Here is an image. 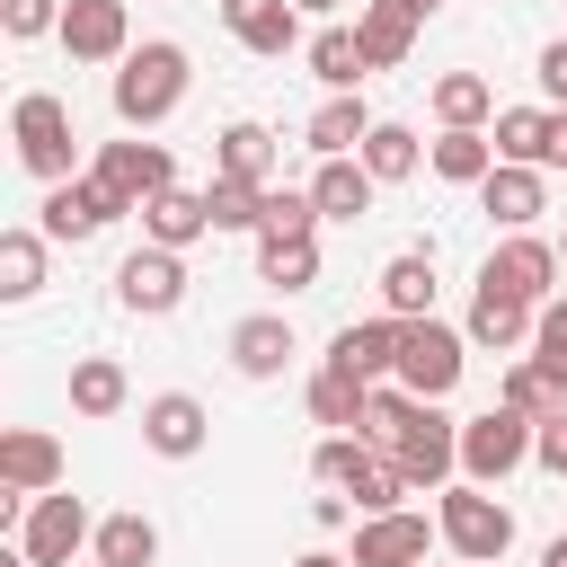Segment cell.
<instances>
[{
	"label": "cell",
	"instance_id": "18",
	"mask_svg": "<svg viewBox=\"0 0 567 567\" xmlns=\"http://www.w3.org/2000/svg\"><path fill=\"white\" fill-rule=\"evenodd\" d=\"M416 27H425V18H416L408 0H363V9H354V44H363L372 71H399V62L416 53Z\"/></svg>",
	"mask_w": 567,
	"mask_h": 567
},
{
	"label": "cell",
	"instance_id": "14",
	"mask_svg": "<svg viewBox=\"0 0 567 567\" xmlns=\"http://www.w3.org/2000/svg\"><path fill=\"white\" fill-rule=\"evenodd\" d=\"M399 328H408V319H390V310H381V319H354V328L328 337V363L381 390V381H399Z\"/></svg>",
	"mask_w": 567,
	"mask_h": 567
},
{
	"label": "cell",
	"instance_id": "41",
	"mask_svg": "<svg viewBox=\"0 0 567 567\" xmlns=\"http://www.w3.org/2000/svg\"><path fill=\"white\" fill-rule=\"evenodd\" d=\"M62 9L71 0H0V27L27 44V35H62Z\"/></svg>",
	"mask_w": 567,
	"mask_h": 567
},
{
	"label": "cell",
	"instance_id": "35",
	"mask_svg": "<svg viewBox=\"0 0 567 567\" xmlns=\"http://www.w3.org/2000/svg\"><path fill=\"white\" fill-rule=\"evenodd\" d=\"M354 159L372 168V186H399V177H416V168H425V142H416L408 124H372Z\"/></svg>",
	"mask_w": 567,
	"mask_h": 567
},
{
	"label": "cell",
	"instance_id": "1",
	"mask_svg": "<svg viewBox=\"0 0 567 567\" xmlns=\"http://www.w3.org/2000/svg\"><path fill=\"white\" fill-rule=\"evenodd\" d=\"M186 44H168V35H151V44H133L124 62H115V124L124 133H151V124H168L177 106H186Z\"/></svg>",
	"mask_w": 567,
	"mask_h": 567
},
{
	"label": "cell",
	"instance_id": "25",
	"mask_svg": "<svg viewBox=\"0 0 567 567\" xmlns=\"http://www.w3.org/2000/svg\"><path fill=\"white\" fill-rule=\"evenodd\" d=\"M372 168L363 159H319V177H310V204H319V221H363L372 213Z\"/></svg>",
	"mask_w": 567,
	"mask_h": 567
},
{
	"label": "cell",
	"instance_id": "17",
	"mask_svg": "<svg viewBox=\"0 0 567 567\" xmlns=\"http://www.w3.org/2000/svg\"><path fill=\"white\" fill-rule=\"evenodd\" d=\"M62 53H71V62H124V53H133L124 0H71V9H62Z\"/></svg>",
	"mask_w": 567,
	"mask_h": 567
},
{
	"label": "cell",
	"instance_id": "46",
	"mask_svg": "<svg viewBox=\"0 0 567 567\" xmlns=\"http://www.w3.org/2000/svg\"><path fill=\"white\" fill-rule=\"evenodd\" d=\"M540 168H567V106H549V159Z\"/></svg>",
	"mask_w": 567,
	"mask_h": 567
},
{
	"label": "cell",
	"instance_id": "32",
	"mask_svg": "<svg viewBox=\"0 0 567 567\" xmlns=\"http://www.w3.org/2000/svg\"><path fill=\"white\" fill-rule=\"evenodd\" d=\"M89 558H97V567H151V558H159V523L124 505V514H106V523H97Z\"/></svg>",
	"mask_w": 567,
	"mask_h": 567
},
{
	"label": "cell",
	"instance_id": "38",
	"mask_svg": "<svg viewBox=\"0 0 567 567\" xmlns=\"http://www.w3.org/2000/svg\"><path fill=\"white\" fill-rule=\"evenodd\" d=\"M257 275L275 292H310L319 284V239H257Z\"/></svg>",
	"mask_w": 567,
	"mask_h": 567
},
{
	"label": "cell",
	"instance_id": "44",
	"mask_svg": "<svg viewBox=\"0 0 567 567\" xmlns=\"http://www.w3.org/2000/svg\"><path fill=\"white\" fill-rule=\"evenodd\" d=\"M532 80H540V97H549V106H567V35H558V44H540V71H532Z\"/></svg>",
	"mask_w": 567,
	"mask_h": 567
},
{
	"label": "cell",
	"instance_id": "3",
	"mask_svg": "<svg viewBox=\"0 0 567 567\" xmlns=\"http://www.w3.org/2000/svg\"><path fill=\"white\" fill-rule=\"evenodd\" d=\"M434 532H443V549H452V558H470V567H496V558L514 549V514H505V496H487V487H470V478H452V487H443Z\"/></svg>",
	"mask_w": 567,
	"mask_h": 567
},
{
	"label": "cell",
	"instance_id": "15",
	"mask_svg": "<svg viewBox=\"0 0 567 567\" xmlns=\"http://www.w3.org/2000/svg\"><path fill=\"white\" fill-rule=\"evenodd\" d=\"M204 434H213V416H204L195 390H159V399H142V443H151L159 461H195Z\"/></svg>",
	"mask_w": 567,
	"mask_h": 567
},
{
	"label": "cell",
	"instance_id": "51",
	"mask_svg": "<svg viewBox=\"0 0 567 567\" xmlns=\"http://www.w3.org/2000/svg\"><path fill=\"white\" fill-rule=\"evenodd\" d=\"M558 266H567V230H558Z\"/></svg>",
	"mask_w": 567,
	"mask_h": 567
},
{
	"label": "cell",
	"instance_id": "29",
	"mask_svg": "<svg viewBox=\"0 0 567 567\" xmlns=\"http://www.w3.org/2000/svg\"><path fill=\"white\" fill-rule=\"evenodd\" d=\"M301 53H310V80H319L328 97H354V80L372 71V62H363V44H354V27H319Z\"/></svg>",
	"mask_w": 567,
	"mask_h": 567
},
{
	"label": "cell",
	"instance_id": "19",
	"mask_svg": "<svg viewBox=\"0 0 567 567\" xmlns=\"http://www.w3.org/2000/svg\"><path fill=\"white\" fill-rule=\"evenodd\" d=\"M221 27H230L248 53H266V62L301 44V9H292V0H221Z\"/></svg>",
	"mask_w": 567,
	"mask_h": 567
},
{
	"label": "cell",
	"instance_id": "2",
	"mask_svg": "<svg viewBox=\"0 0 567 567\" xmlns=\"http://www.w3.org/2000/svg\"><path fill=\"white\" fill-rule=\"evenodd\" d=\"M310 478L319 487H337V496H354L363 514H399L416 487H408V470L390 461V452H372L363 434H328L319 452H310Z\"/></svg>",
	"mask_w": 567,
	"mask_h": 567
},
{
	"label": "cell",
	"instance_id": "16",
	"mask_svg": "<svg viewBox=\"0 0 567 567\" xmlns=\"http://www.w3.org/2000/svg\"><path fill=\"white\" fill-rule=\"evenodd\" d=\"M0 487L27 496V505L53 496V487H62V443H53L44 425H9V434H0Z\"/></svg>",
	"mask_w": 567,
	"mask_h": 567
},
{
	"label": "cell",
	"instance_id": "42",
	"mask_svg": "<svg viewBox=\"0 0 567 567\" xmlns=\"http://www.w3.org/2000/svg\"><path fill=\"white\" fill-rule=\"evenodd\" d=\"M532 363L567 381V301H540V328H532Z\"/></svg>",
	"mask_w": 567,
	"mask_h": 567
},
{
	"label": "cell",
	"instance_id": "7",
	"mask_svg": "<svg viewBox=\"0 0 567 567\" xmlns=\"http://www.w3.org/2000/svg\"><path fill=\"white\" fill-rule=\"evenodd\" d=\"M89 177L115 195V213H142V204H159L177 186V159H168V142H97Z\"/></svg>",
	"mask_w": 567,
	"mask_h": 567
},
{
	"label": "cell",
	"instance_id": "12",
	"mask_svg": "<svg viewBox=\"0 0 567 567\" xmlns=\"http://www.w3.org/2000/svg\"><path fill=\"white\" fill-rule=\"evenodd\" d=\"M425 540H443V532H434L416 505H399V514H363L346 558H354V567H425Z\"/></svg>",
	"mask_w": 567,
	"mask_h": 567
},
{
	"label": "cell",
	"instance_id": "27",
	"mask_svg": "<svg viewBox=\"0 0 567 567\" xmlns=\"http://www.w3.org/2000/svg\"><path fill=\"white\" fill-rule=\"evenodd\" d=\"M230 363H239L248 381H275V372L292 363V328H284L275 310H257V319H239V328H230Z\"/></svg>",
	"mask_w": 567,
	"mask_h": 567
},
{
	"label": "cell",
	"instance_id": "36",
	"mask_svg": "<svg viewBox=\"0 0 567 567\" xmlns=\"http://www.w3.org/2000/svg\"><path fill=\"white\" fill-rule=\"evenodd\" d=\"M44 292V230H0V301H35Z\"/></svg>",
	"mask_w": 567,
	"mask_h": 567
},
{
	"label": "cell",
	"instance_id": "49",
	"mask_svg": "<svg viewBox=\"0 0 567 567\" xmlns=\"http://www.w3.org/2000/svg\"><path fill=\"white\" fill-rule=\"evenodd\" d=\"M540 567H567V540H549V549H540Z\"/></svg>",
	"mask_w": 567,
	"mask_h": 567
},
{
	"label": "cell",
	"instance_id": "50",
	"mask_svg": "<svg viewBox=\"0 0 567 567\" xmlns=\"http://www.w3.org/2000/svg\"><path fill=\"white\" fill-rule=\"evenodd\" d=\"M408 9H416V18H434V9H443V0H408Z\"/></svg>",
	"mask_w": 567,
	"mask_h": 567
},
{
	"label": "cell",
	"instance_id": "34",
	"mask_svg": "<svg viewBox=\"0 0 567 567\" xmlns=\"http://www.w3.org/2000/svg\"><path fill=\"white\" fill-rule=\"evenodd\" d=\"M496 159H514V168H540L549 159V106H496Z\"/></svg>",
	"mask_w": 567,
	"mask_h": 567
},
{
	"label": "cell",
	"instance_id": "45",
	"mask_svg": "<svg viewBox=\"0 0 567 567\" xmlns=\"http://www.w3.org/2000/svg\"><path fill=\"white\" fill-rule=\"evenodd\" d=\"M346 514H354V505H346V496H337V487H328V496H319V505H310V523H319V532H337V523H346Z\"/></svg>",
	"mask_w": 567,
	"mask_h": 567
},
{
	"label": "cell",
	"instance_id": "33",
	"mask_svg": "<svg viewBox=\"0 0 567 567\" xmlns=\"http://www.w3.org/2000/svg\"><path fill=\"white\" fill-rule=\"evenodd\" d=\"M487 115H496L487 71H443V80H434V124H443V133H452V124H478V133H487Z\"/></svg>",
	"mask_w": 567,
	"mask_h": 567
},
{
	"label": "cell",
	"instance_id": "43",
	"mask_svg": "<svg viewBox=\"0 0 567 567\" xmlns=\"http://www.w3.org/2000/svg\"><path fill=\"white\" fill-rule=\"evenodd\" d=\"M532 461H540L549 478H567V416H549V425L532 434Z\"/></svg>",
	"mask_w": 567,
	"mask_h": 567
},
{
	"label": "cell",
	"instance_id": "10",
	"mask_svg": "<svg viewBox=\"0 0 567 567\" xmlns=\"http://www.w3.org/2000/svg\"><path fill=\"white\" fill-rule=\"evenodd\" d=\"M89 540H97V523H89V505H80V496H62V487H53V496H35V505H27V523H18V549H27L35 567H71V549H89Z\"/></svg>",
	"mask_w": 567,
	"mask_h": 567
},
{
	"label": "cell",
	"instance_id": "22",
	"mask_svg": "<svg viewBox=\"0 0 567 567\" xmlns=\"http://www.w3.org/2000/svg\"><path fill=\"white\" fill-rule=\"evenodd\" d=\"M532 328H540V310H532V301H514V292H487V284L470 292V328H461L470 346H496V354H514V346H532Z\"/></svg>",
	"mask_w": 567,
	"mask_h": 567
},
{
	"label": "cell",
	"instance_id": "26",
	"mask_svg": "<svg viewBox=\"0 0 567 567\" xmlns=\"http://www.w3.org/2000/svg\"><path fill=\"white\" fill-rule=\"evenodd\" d=\"M381 310L390 319H434V248H399L381 266Z\"/></svg>",
	"mask_w": 567,
	"mask_h": 567
},
{
	"label": "cell",
	"instance_id": "5",
	"mask_svg": "<svg viewBox=\"0 0 567 567\" xmlns=\"http://www.w3.org/2000/svg\"><path fill=\"white\" fill-rule=\"evenodd\" d=\"M470 372V337L443 319H408L399 328V390L408 399H452V381Z\"/></svg>",
	"mask_w": 567,
	"mask_h": 567
},
{
	"label": "cell",
	"instance_id": "9",
	"mask_svg": "<svg viewBox=\"0 0 567 567\" xmlns=\"http://www.w3.org/2000/svg\"><path fill=\"white\" fill-rule=\"evenodd\" d=\"M478 284L487 292H514V301H549V284H558V239H540V230H505L496 248H487V266H478Z\"/></svg>",
	"mask_w": 567,
	"mask_h": 567
},
{
	"label": "cell",
	"instance_id": "39",
	"mask_svg": "<svg viewBox=\"0 0 567 567\" xmlns=\"http://www.w3.org/2000/svg\"><path fill=\"white\" fill-rule=\"evenodd\" d=\"M204 204H213V230H266V186L213 177V186H204Z\"/></svg>",
	"mask_w": 567,
	"mask_h": 567
},
{
	"label": "cell",
	"instance_id": "47",
	"mask_svg": "<svg viewBox=\"0 0 567 567\" xmlns=\"http://www.w3.org/2000/svg\"><path fill=\"white\" fill-rule=\"evenodd\" d=\"M292 9H301V18H337L346 0H292Z\"/></svg>",
	"mask_w": 567,
	"mask_h": 567
},
{
	"label": "cell",
	"instance_id": "4",
	"mask_svg": "<svg viewBox=\"0 0 567 567\" xmlns=\"http://www.w3.org/2000/svg\"><path fill=\"white\" fill-rule=\"evenodd\" d=\"M9 142H18V168H27V177H44V186L80 177V168H71V106H62L53 89H27V97L9 106Z\"/></svg>",
	"mask_w": 567,
	"mask_h": 567
},
{
	"label": "cell",
	"instance_id": "37",
	"mask_svg": "<svg viewBox=\"0 0 567 567\" xmlns=\"http://www.w3.org/2000/svg\"><path fill=\"white\" fill-rule=\"evenodd\" d=\"M124 399H133V381H124L115 354H80V363H71V408H80V416H115Z\"/></svg>",
	"mask_w": 567,
	"mask_h": 567
},
{
	"label": "cell",
	"instance_id": "6",
	"mask_svg": "<svg viewBox=\"0 0 567 567\" xmlns=\"http://www.w3.org/2000/svg\"><path fill=\"white\" fill-rule=\"evenodd\" d=\"M390 461L408 470V487H452L461 478V416H443V399H416Z\"/></svg>",
	"mask_w": 567,
	"mask_h": 567
},
{
	"label": "cell",
	"instance_id": "20",
	"mask_svg": "<svg viewBox=\"0 0 567 567\" xmlns=\"http://www.w3.org/2000/svg\"><path fill=\"white\" fill-rule=\"evenodd\" d=\"M478 204H487V221H505V230H532V221L549 213V186H540V168H514V159H496V168H487V186H478Z\"/></svg>",
	"mask_w": 567,
	"mask_h": 567
},
{
	"label": "cell",
	"instance_id": "31",
	"mask_svg": "<svg viewBox=\"0 0 567 567\" xmlns=\"http://www.w3.org/2000/svg\"><path fill=\"white\" fill-rule=\"evenodd\" d=\"M496 408H514V416H532V425H549V416H567V381L558 372H540L532 354L496 381Z\"/></svg>",
	"mask_w": 567,
	"mask_h": 567
},
{
	"label": "cell",
	"instance_id": "11",
	"mask_svg": "<svg viewBox=\"0 0 567 567\" xmlns=\"http://www.w3.org/2000/svg\"><path fill=\"white\" fill-rule=\"evenodd\" d=\"M115 301H124V310H142V319H168V310L186 301V257L142 239V248L115 266Z\"/></svg>",
	"mask_w": 567,
	"mask_h": 567
},
{
	"label": "cell",
	"instance_id": "23",
	"mask_svg": "<svg viewBox=\"0 0 567 567\" xmlns=\"http://www.w3.org/2000/svg\"><path fill=\"white\" fill-rule=\"evenodd\" d=\"M213 177H239V186H275V133H266L257 115L221 124V142H213Z\"/></svg>",
	"mask_w": 567,
	"mask_h": 567
},
{
	"label": "cell",
	"instance_id": "28",
	"mask_svg": "<svg viewBox=\"0 0 567 567\" xmlns=\"http://www.w3.org/2000/svg\"><path fill=\"white\" fill-rule=\"evenodd\" d=\"M301 399H310V416H319V425H337V434H363V408H372V381H354V372H337V363H319Z\"/></svg>",
	"mask_w": 567,
	"mask_h": 567
},
{
	"label": "cell",
	"instance_id": "24",
	"mask_svg": "<svg viewBox=\"0 0 567 567\" xmlns=\"http://www.w3.org/2000/svg\"><path fill=\"white\" fill-rule=\"evenodd\" d=\"M425 168H434L443 186H487V168H496V133L452 124V133H434V142H425Z\"/></svg>",
	"mask_w": 567,
	"mask_h": 567
},
{
	"label": "cell",
	"instance_id": "30",
	"mask_svg": "<svg viewBox=\"0 0 567 567\" xmlns=\"http://www.w3.org/2000/svg\"><path fill=\"white\" fill-rule=\"evenodd\" d=\"M372 124H381V115H372V106H363V97H328V106H319V115H310V133H301V142H310V151H319V159H354V151H363V133H372Z\"/></svg>",
	"mask_w": 567,
	"mask_h": 567
},
{
	"label": "cell",
	"instance_id": "40",
	"mask_svg": "<svg viewBox=\"0 0 567 567\" xmlns=\"http://www.w3.org/2000/svg\"><path fill=\"white\" fill-rule=\"evenodd\" d=\"M257 239H319L310 186H266V230H257Z\"/></svg>",
	"mask_w": 567,
	"mask_h": 567
},
{
	"label": "cell",
	"instance_id": "13",
	"mask_svg": "<svg viewBox=\"0 0 567 567\" xmlns=\"http://www.w3.org/2000/svg\"><path fill=\"white\" fill-rule=\"evenodd\" d=\"M35 213H44V221H35L44 239H97L106 221H124V213H115V195H106L97 177H62V186H44V204H35Z\"/></svg>",
	"mask_w": 567,
	"mask_h": 567
},
{
	"label": "cell",
	"instance_id": "48",
	"mask_svg": "<svg viewBox=\"0 0 567 567\" xmlns=\"http://www.w3.org/2000/svg\"><path fill=\"white\" fill-rule=\"evenodd\" d=\"M292 567H354V558H337V549H310V558H292Z\"/></svg>",
	"mask_w": 567,
	"mask_h": 567
},
{
	"label": "cell",
	"instance_id": "8",
	"mask_svg": "<svg viewBox=\"0 0 567 567\" xmlns=\"http://www.w3.org/2000/svg\"><path fill=\"white\" fill-rule=\"evenodd\" d=\"M532 416H514V408H487V416H461V478L470 487H496V478H514L523 461H532Z\"/></svg>",
	"mask_w": 567,
	"mask_h": 567
},
{
	"label": "cell",
	"instance_id": "21",
	"mask_svg": "<svg viewBox=\"0 0 567 567\" xmlns=\"http://www.w3.org/2000/svg\"><path fill=\"white\" fill-rule=\"evenodd\" d=\"M204 230H213V204H204V186H168L159 204H142V239H151V248H177V257H186Z\"/></svg>",
	"mask_w": 567,
	"mask_h": 567
}]
</instances>
